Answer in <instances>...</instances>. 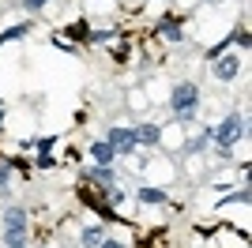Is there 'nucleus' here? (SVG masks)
I'll list each match as a JSON object with an SVG mask.
<instances>
[{"mask_svg": "<svg viewBox=\"0 0 252 248\" xmlns=\"http://www.w3.org/2000/svg\"><path fill=\"white\" fill-rule=\"evenodd\" d=\"M245 132H249L245 113H230L219 128H211V139H215V147H219V158H230V147L237 143V139H245Z\"/></svg>", "mask_w": 252, "mask_h": 248, "instance_id": "1", "label": "nucleus"}, {"mask_svg": "<svg viewBox=\"0 0 252 248\" xmlns=\"http://www.w3.org/2000/svg\"><path fill=\"white\" fill-rule=\"evenodd\" d=\"M169 109H173L177 124H189L196 117V109H200V87L196 83H177L173 94H169Z\"/></svg>", "mask_w": 252, "mask_h": 248, "instance_id": "2", "label": "nucleus"}, {"mask_svg": "<svg viewBox=\"0 0 252 248\" xmlns=\"http://www.w3.org/2000/svg\"><path fill=\"white\" fill-rule=\"evenodd\" d=\"M105 143L113 147V155L117 158H125V155H136V132H132V124H113L109 128V135H105Z\"/></svg>", "mask_w": 252, "mask_h": 248, "instance_id": "3", "label": "nucleus"}, {"mask_svg": "<svg viewBox=\"0 0 252 248\" xmlns=\"http://www.w3.org/2000/svg\"><path fill=\"white\" fill-rule=\"evenodd\" d=\"M241 68H245V61L237 57V53H219V57L211 61V72H215V79H222V83L237 79V75H241Z\"/></svg>", "mask_w": 252, "mask_h": 248, "instance_id": "4", "label": "nucleus"}, {"mask_svg": "<svg viewBox=\"0 0 252 248\" xmlns=\"http://www.w3.org/2000/svg\"><path fill=\"white\" fill-rule=\"evenodd\" d=\"M27 229H31L27 207H8L4 211V237H27Z\"/></svg>", "mask_w": 252, "mask_h": 248, "instance_id": "5", "label": "nucleus"}, {"mask_svg": "<svg viewBox=\"0 0 252 248\" xmlns=\"http://www.w3.org/2000/svg\"><path fill=\"white\" fill-rule=\"evenodd\" d=\"M132 132H136V143L139 147H155L158 139H162V128H158V124H136Z\"/></svg>", "mask_w": 252, "mask_h": 248, "instance_id": "6", "label": "nucleus"}, {"mask_svg": "<svg viewBox=\"0 0 252 248\" xmlns=\"http://www.w3.org/2000/svg\"><path fill=\"white\" fill-rule=\"evenodd\" d=\"M91 158H94V165H113V162H117L113 147L105 143V139H98V143H91Z\"/></svg>", "mask_w": 252, "mask_h": 248, "instance_id": "7", "label": "nucleus"}, {"mask_svg": "<svg viewBox=\"0 0 252 248\" xmlns=\"http://www.w3.org/2000/svg\"><path fill=\"white\" fill-rule=\"evenodd\" d=\"M87 181H98L102 188H113L117 185V173L109 169V165H91V169H87Z\"/></svg>", "mask_w": 252, "mask_h": 248, "instance_id": "8", "label": "nucleus"}, {"mask_svg": "<svg viewBox=\"0 0 252 248\" xmlns=\"http://www.w3.org/2000/svg\"><path fill=\"white\" fill-rule=\"evenodd\" d=\"M158 34H162L166 41H177V45L185 41V31H181V23H177V19H169V15L158 23Z\"/></svg>", "mask_w": 252, "mask_h": 248, "instance_id": "9", "label": "nucleus"}, {"mask_svg": "<svg viewBox=\"0 0 252 248\" xmlns=\"http://www.w3.org/2000/svg\"><path fill=\"white\" fill-rule=\"evenodd\" d=\"M139 203H143V207H158V203H166V192L155 188V185H143V188H139Z\"/></svg>", "mask_w": 252, "mask_h": 248, "instance_id": "10", "label": "nucleus"}, {"mask_svg": "<svg viewBox=\"0 0 252 248\" xmlns=\"http://www.w3.org/2000/svg\"><path fill=\"white\" fill-rule=\"evenodd\" d=\"M105 241V229L102 226H87L83 229V248H98Z\"/></svg>", "mask_w": 252, "mask_h": 248, "instance_id": "11", "label": "nucleus"}, {"mask_svg": "<svg viewBox=\"0 0 252 248\" xmlns=\"http://www.w3.org/2000/svg\"><path fill=\"white\" fill-rule=\"evenodd\" d=\"M31 31H34L31 23H19V27H8V31L0 34V45H4V41H19V38H27Z\"/></svg>", "mask_w": 252, "mask_h": 248, "instance_id": "12", "label": "nucleus"}, {"mask_svg": "<svg viewBox=\"0 0 252 248\" xmlns=\"http://www.w3.org/2000/svg\"><path fill=\"white\" fill-rule=\"evenodd\" d=\"M211 143V128H203V135H196L192 143H185V155H200V151H207Z\"/></svg>", "mask_w": 252, "mask_h": 248, "instance_id": "13", "label": "nucleus"}, {"mask_svg": "<svg viewBox=\"0 0 252 248\" xmlns=\"http://www.w3.org/2000/svg\"><path fill=\"white\" fill-rule=\"evenodd\" d=\"M226 203H249V185H245V188H237V192H230V196H226V199H222V207H226Z\"/></svg>", "mask_w": 252, "mask_h": 248, "instance_id": "14", "label": "nucleus"}, {"mask_svg": "<svg viewBox=\"0 0 252 248\" xmlns=\"http://www.w3.org/2000/svg\"><path fill=\"white\" fill-rule=\"evenodd\" d=\"M11 169H15V162H0V188H8V181H11Z\"/></svg>", "mask_w": 252, "mask_h": 248, "instance_id": "15", "label": "nucleus"}, {"mask_svg": "<svg viewBox=\"0 0 252 248\" xmlns=\"http://www.w3.org/2000/svg\"><path fill=\"white\" fill-rule=\"evenodd\" d=\"M34 147H38V155H49L53 147H57V139H53V135H45V139H38Z\"/></svg>", "mask_w": 252, "mask_h": 248, "instance_id": "16", "label": "nucleus"}, {"mask_svg": "<svg viewBox=\"0 0 252 248\" xmlns=\"http://www.w3.org/2000/svg\"><path fill=\"white\" fill-rule=\"evenodd\" d=\"M230 41H237L241 49H249V31H237V34H230Z\"/></svg>", "mask_w": 252, "mask_h": 248, "instance_id": "17", "label": "nucleus"}, {"mask_svg": "<svg viewBox=\"0 0 252 248\" xmlns=\"http://www.w3.org/2000/svg\"><path fill=\"white\" fill-rule=\"evenodd\" d=\"M53 165H57L53 155H38V169H53Z\"/></svg>", "mask_w": 252, "mask_h": 248, "instance_id": "18", "label": "nucleus"}, {"mask_svg": "<svg viewBox=\"0 0 252 248\" xmlns=\"http://www.w3.org/2000/svg\"><path fill=\"white\" fill-rule=\"evenodd\" d=\"M45 4H49V0H23V8H27V11H42Z\"/></svg>", "mask_w": 252, "mask_h": 248, "instance_id": "19", "label": "nucleus"}, {"mask_svg": "<svg viewBox=\"0 0 252 248\" xmlns=\"http://www.w3.org/2000/svg\"><path fill=\"white\" fill-rule=\"evenodd\" d=\"M4 248H27V237H4Z\"/></svg>", "mask_w": 252, "mask_h": 248, "instance_id": "20", "label": "nucleus"}, {"mask_svg": "<svg viewBox=\"0 0 252 248\" xmlns=\"http://www.w3.org/2000/svg\"><path fill=\"white\" fill-rule=\"evenodd\" d=\"M98 248H128V245H121V241H113V237H105V241H102Z\"/></svg>", "mask_w": 252, "mask_h": 248, "instance_id": "21", "label": "nucleus"}]
</instances>
